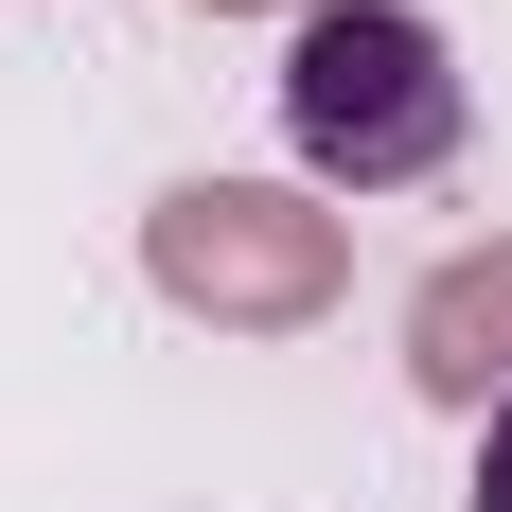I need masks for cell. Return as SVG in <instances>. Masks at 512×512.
Here are the masks:
<instances>
[{"instance_id": "obj_2", "label": "cell", "mask_w": 512, "mask_h": 512, "mask_svg": "<svg viewBox=\"0 0 512 512\" xmlns=\"http://www.w3.org/2000/svg\"><path fill=\"white\" fill-rule=\"evenodd\" d=\"M142 283L212 336H301L354 301V212L283 195V177H177L142 212Z\"/></svg>"}, {"instance_id": "obj_1", "label": "cell", "mask_w": 512, "mask_h": 512, "mask_svg": "<svg viewBox=\"0 0 512 512\" xmlns=\"http://www.w3.org/2000/svg\"><path fill=\"white\" fill-rule=\"evenodd\" d=\"M460 53H442V18H407V0H318L301 53H283V142L318 159V195H407V177H442L460 159Z\"/></svg>"}, {"instance_id": "obj_3", "label": "cell", "mask_w": 512, "mask_h": 512, "mask_svg": "<svg viewBox=\"0 0 512 512\" xmlns=\"http://www.w3.org/2000/svg\"><path fill=\"white\" fill-rule=\"evenodd\" d=\"M407 389H424V407H477V424L512 407V230L424 265V301H407Z\"/></svg>"}, {"instance_id": "obj_5", "label": "cell", "mask_w": 512, "mask_h": 512, "mask_svg": "<svg viewBox=\"0 0 512 512\" xmlns=\"http://www.w3.org/2000/svg\"><path fill=\"white\" fill-rule=\"evenodd\" d=\"M195 18H318V0H195Z\"/></svg>"}, {"instance_id": "obj_4", "label": "cell", "mask_w": 512, "mask_h": 512, "mask_svg": "<svg viewBox=\"0 0 512 512\" xmlns=\"http://www.w3.org/2000/svg\"><path fill=\"white\" fill-rule=\"evenodd\" d=\"M477 512H512V407H495V442H477Z\"/></svg>"}]
</instances>
